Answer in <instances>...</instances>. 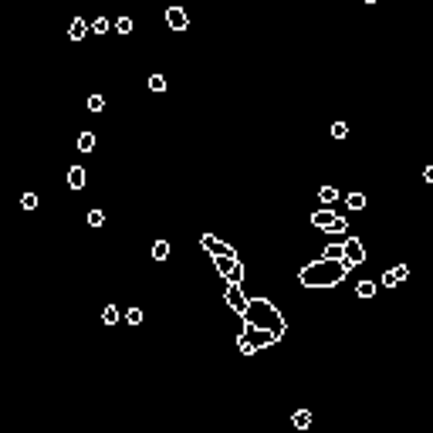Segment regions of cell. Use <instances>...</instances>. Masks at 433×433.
<instances>
[{"mask_svg":"<svg viewBox=\"0 0 433 433\" xmlns=\"http://www.w3.org/2000/svg\"><path fill=\"white\" fill-rule=\"evenodd\" d=\"M126 318H129V325H139V322H143V311H139V308H129Z\"/></svg>","mask_w":433,"mask_h":433,"instance_id":"83f0119b","label":"cell"},{"mask_svg":"<svg viewBox=\"0 0 433 433\" xmlns=\"http://www.w3.org/2000/svg\"><path fill=\"white\" fill-rule=\"evenodd\" d=\"M345 274H349V264L345 261H325V257H318L315 264H308V268L298 271V285H305V288H335Z\"/></svg>","mask_w":433,"mask_h":433,"instance_id":"6da1fadb","label":"cell"},{"mask_svg":"<svg viewBox=\"0 0 433 433\" xmlns=\"http://www.w3.org/2000/svg\"><path fill=\"white\" fill-rule=\"evenodd\" d=\"M423 180H427V183H433V166H427V169H423Z\"/></svg>","mask_w":433,"mask_h":433,"instance_id":"4dcf8cb0","label":"cell"},{"mask_svg":"<svg viewBox=\"0 0 433 433\" xmlns=\"http://www.w3.org/2000/svg\"><path fill=\"white\" fill-rule=\"evenodd\" d=\"M345 207H349V210H365V193L352 190V193L345 197Z\"/></svg>","mask_w":433,"mask_h":433,"instance_id":"7c38bea8","label":"cell"},{"mask_svg":"<svg viewBox=\"0 0 433 433\" xmlns=\"http://www.w3.org/2000/svg\"><path fill=\"white\" fill-rule=\"evenodd\" d=\"M88 223H91V227H102V223H105V214H102V210H88Z\"/></svg>","mask_w":433,"mask_h":433,"instance_id":"d4e9b609","label":"cell"},{"mask_svg":"<svg viewBox=\"0 0 433 433\" xmlns=\"http://www.w3.org/2000/svg\"><path fill=\"white\" fill-rule=\"evenodd\" d=\"M85 183H88V173H85L81 166H72V169H68V186H72V190H81Z\"/></svg>","mask_w":433,"mask_h":433,"instance_id":"ba28073f","label":"cell"},{"mask_svg":"<svg viewBox=\"0 0 433 433\" xmlns=\"http://www.w3.org/2000/svg\"><path fill=\"white\" fill-rule=\"evenodd\" d=\"M91 149H95V136L91 132H81L78 136V152H91Z\"/></svg>","mask_w":433,"mask_h":433,"instance_id":"9a60e30c","label":"cell"},{"mask_svg":"<svg viewBox=\"0 0 433 433\" xmlns=\"http://www.w3.org/2000/svg\"><path fill=\"white\" fill-rule=\"evenodd\" d=\"M20 207L24 210H37V193H24L20 197Z\"/></svg>","mask_w":433,"mask_h":433,"instance_id":"ffe728a7","label":"cell"},{"mask_svg":"<svg viewBox=\"0 0 433 433\" xmlns=\"http://www.w3.org/2000/svg\"><path fill=\"white\" fill-rule=\"evenodd\" d=\"M393 274H396V278H399V281H403V278H406V274H410V271H406V264H396V268H393Z\"/></svg>","mask_w":433,"mask_h":433,"instance_id":"f546056e","label":"cell"},{"mask_svg":"<svg viewBox=\"0 0 433 433\" xmlns=\"http://www.w3.org/2000/svg\"><path fill=\"white\" fill-rule=\"evenodd\" d=\"M149 88H152V91H166V78H162V74H152V78H149Z\"/></svg>","mask_w":433,"mask_h":433,"instance_id":"7402d4cb","label":"cell"},{"mask_svg":"<svg viewBox=\"0 0 433 433\" xmlns=\"http://www.w3.org/2000/svg\"><path fill=\"white\" fill-rule=\"evenodd\" d=\"M365 3H376V0H365Z\"/></svg>","mask_w":433,"mask_h":433,"instance_id":"1f68e13d","label":"cell"},{"mask_svg":"<svg viewBox=\"0 0 433 433\" xmlns=\"http://www.w3.org/2000/svg\"><path fill=\"white\" fill-rule=\"evenodd\" d=\"M345 136H349V126L345 122H335L332 126V139H345Z\"/></svg>","mask_w":433,"mask_h":433,"instance_id":"cb8c5ba5","label":"cell"},{"mask_svg":"<svg viewBox=\"0 0 433 433\" xmlns=\"http://www.w3.org/2000/svg\"><path fill=\"white\" fill-rule=\"evenodd\" d=\"M132 27H136L132 17H119V20H115V31H119V34H132Z\"/></svg>","mask_w":433,"mask_h":433,"instance_id":"ac0fdd59","label":"cell"},{"mask_svg":"<svg viewBox=\"0 0 433 433\" xmlns=\"http://www.w3.org/2000/svg\"><path fill=\"white\" fill-rule=\"evenodd\" d=\"M362 261H365V247H362V240L359 237H349V240H345V264H349V271L359 268Z\"/></svg>","mask_w":433,"mask_h":433,"instance_id":"5b68a950","label":"cell"},{"mask_svg":"<svg viewBox=\"0 0 433 433\" xmlns=\"http://www.w3.org/2000/svg\"><path fill=\"white\" fill-rule=\"evenodd\" d=\"M200 244H203V251H207L210 257H223V254H237L234 247H227L223 240H216L214 234H203V240H200Z\"/></svg>","mask_w":433,"mask_h":433,"instance_id":"52a82bcc","label":"cell"},{"mask_svg":"<svg viewBox=\"0 0 433 433\" xmlns=\"http://www.w3.org/2000/svg\"><path fill=\"white\" fill-rule=\"evenodd\" d=\"M318 200L328 207V203H335V200H339V190H335V186H322V190H318Z\"/></svg>","mask_w":433,"mask_h":433,"instance_id":"5bb4252c","label":"cell"},{"mask_svg":"<svg viewBox=\"0 0 433 433\" xmlns=\"http://www.w3.org/2000/svg\"><path fill=\"white\" fill-rule=\"evenodd\" d=\"M244 325H254V328H268L274 332L278 339L285 335V315L268 301V298H251L247 305V315H244Z\"/></svg>","mask_w":433,"mask_h":433,"instance_id":"7a4b0ae2","label":"cell"},{"mask_svg":"<svg viewBox=\"0 0 433 433\" xmlns=\"http://www.w3.org/2000/svg\"><path fill=\"white\" fill-rule=\"evenodd\" d=\"M91 31H95V34H108V20H105V17H98V20L91 24Z\"/></svg>","mask_w":433,"mask_h":433,"instance_id":"4316f807","label":"cell"},{"mask_svg":"<svg viewBox=\"0 0 433 433\" xmlns=\"http://www.w3.org/2000/svg\"><path fill=\"white\" fill-rule=\"evenodd\" d=\"M332 220H335V214H332L328 207H325V210H315V214H311V223H315V227H322V230H328V223H332Z\"/></svg>","mask_w":433,"mask_h":433,"instance_id":"8fae6325","label":"cell"},{"mask_svg":"<svg viewBox=\"0 0 433 433\" xmlns=\"http://www.w3.org/2000/svg\"><path fill=\"white\" fill-rule=\"evenodd\" d=\"M345 230H349V220H345V216H335V220L328 223L325 234H345Z\"/></svg>","mask_w":433,"mask_h":433,"instance_id":"2e32d148","label":"cell"},{"mask_svg":"<svg viewBox=\"0 0 433 433\" xmlns=\"http://www.w3.org/2000/svg\"><path fill=\"white\" fill-rule=\"evenodd\" d=\"M227 305H230L237 315H247L251 298H244V285H227Z\"/></svg>","mask_w":433,"mask_h":433,"instance_id":"277c9868","label":"cell"},{"mask_svg":"<svg viewBox=\"0 0 433 433\" xmlns=\"http://www.w3.org/2000/svg\"><path fill=\"white\" fill-rule=\"evenodd\" d=\"M88 31H91V27H88V24H85L81 17H74V20H72V27H68V37H72V41H81V37H85Z\"/></svg>","mask_w":433,"mask_h":433,"instance_id":"9c48e42d","label":"cell"},{"mask_svg":"<svg viewBox=\"0 0 433 433\" xmlns=\"http://www.w3.org/2000/svg\"><path fill=\"white\" fill-rule=\"evenodd\" d=\"M102 108H105V98L102 95H91L88 98V112H102Z\"/></svg>","mask_w":433,"mask_h":433,"instance_id":"603a6c76","label":"cell"},{"mask_svg":"<svg viewBox=\"0 0 433 433\" xmlns=\"http://www.w3.org/2000/svg\"><path fill=\"white\" fill-rule=\"evenodd\" d=\"M166 24H169V31H186L190 27V14L173 3V7H166Z\"/></svg>","mask_w":433,"mask_h":433,"instance_id":"8992f818","label":"cell"},{"mask_svg":"<svg viewBox=\"0 0 433 433\" xmlns=\"http://www.w3.org/2000/svg\"><path fill=\"white\" fill-rule=\"evenodd\" d=\"M379 285H382V288H396V285H399V278H396V274H393V271H386V274H382V281H379Z\"/></svg>","mask_w":433,"mask_h":433,"instance_id":"484cf974","label":"cell"},{"mask_svg":"<svg viewBox=\"0 0 433 433\" xmlns=\"http://www.w3.org/2000/svg\"><path fill=\"white\" fill-rule=\"evenodd\" d=\"M237 345H240V352H244V356H254V345H251V342H247V339H244V335H240V339H237Z\"/></svg>","mask_w":433,"mask_h":433,"instance_id":"f1b7e54d","label":"cell"},{"mask_svg":"<svg viewBox=\"0 0 433 433\" xmlns=\"http://www.w3.org/2000/svg\"><path fill=\"white\" fill-rule=\"evenodd\" d=\"M244 339L254 345V352H264L268 345H274V342H278V335H274V332H268V328H254V325H244Z\"/></svg>","mask_w":433,"mask_h":433,"instance_id":"3957f363","label":"cell"},{"mask_svg":"<svg viewBox=\"0 0 433 433\" xmlns=\"http://www.w3.org/2000/svg\"><path fill=\"white\" fill-rule=\"evenodd\" d=\"M152 257H156V261H166V257H169V244H166V240H156V244H152Z\"/></svg>","mask_w":433,"mask_h":433,"instance_id":"e0dca14e","label":"cell"},{"mask_svg":"<svg viewBox=\"0 0 433 433\" xmlns=\"http://www.w3.org/2000/svg\"><path fill=\"white\" fill-rule=\"evenodd\" d=\"M102 322H105V325H112V322H119V308H115V305H108V308L102 311Z\"/></svg>","mask_w":433,"mask_h":433,"instance_id":"44dd1931","label":"cell"},{"mask_svg":"<svg viewBox=\"0 0 433 433\" xmlns=\"http://www.w3.org/2000/svg\"><path fill=\"white\" fill-rule=\"evenodd\" d=\"M291 423H294L298 430H308V427H311V413H308V410H298V413L291 416Z\"/></svg>","mask_w":433,"mask_h":433,"instance_id":"4fadbf2b","label":"cell"},{"mask_svg":"<svg viewBox=\"0 0 433 433\" xmlns=\"http://www.w3.org/2000/svg\"><path fill=\"white\" fill-rule=\"evenodd\" d=\"M322 257H325V261H345V240H342V244H328Z\"/></svg>","mask_w":433,"mask_h":433,"instance_id":"30bf717a","label":"cell"},{"mask_svg":"<svg viewBox=\"0 0 433 433\" xmlns=\"http://www.w3.org/2000/svg\"><path fill=\"white\" fill-rule=\"evenodd\" d=\"M356 294H359V298H372V294H376V285H372V281H359Z\"/></svg>","mask_w":433,"mask_h":433,"instance_id":"d6986e66","label":"cell"}]
</instances>
